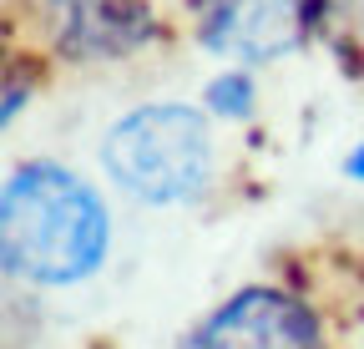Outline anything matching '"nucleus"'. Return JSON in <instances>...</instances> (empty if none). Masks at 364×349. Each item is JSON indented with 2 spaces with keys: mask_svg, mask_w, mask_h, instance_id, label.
<instances>
[{
  "mask_svg": "<svg viewBox=\"0 0 364 349\" xmlns=\"http://www.w3.org/2000/svg\"><path fill=\"white\" fill-rule=\"evenodd\" d=\"M193 349H324L309 304L279 289H248L228 299L193 334Z\"/></svg>",
  "mask_w": 364,
  "mask_h": 349,
  "instance_id": "obj_4",
  "label": "nucleus"
},
{
  "mask_svg": "<svg viewBox=\"0 0 364 349\" xmlns=\"http://www.w3.org/2000/svg\"><path fill=\"white\" fill-rule=\"evenodd\" d=\"M344 172H349V178H359V183H364V142H359V147H354V152L344 157Z\"/></svg>",
  "mask_w": 364,
  "mask_h": 349,
  "instance_id": "obj_9",
  "label": "nucleus"
},
{
  "mask_svg": "<svg viewBox=\"0 0 364 349\" xmlns=\"http://www.w3.org/2000/svg\"><path fill=\"white\" fill-rule=\"evenodd\" d=\"M107 208L66 167L31 162L0 188V269L31 284H76L107 258Z\"/></svg>",
  "mask_w": 364,
  "mask_h": 349,
  "instance_id": "obj_1",
  "label": "nucleus"
},
{
  "mask_svg": "<svg viewBox=\"0 0 364 349\" xmlns=\"http://www.w3.org/2000/svg\"><path fill=\"white\" fill-rule=\"evenodd\" d=\"M304 26L324 36L344 66L364 71V0H304Z\"/></svg>",
  "mask_w": 364,
  "mask_h": 349,
  "instance_id": "obj_6",
  "label": "nucleus"
},
{
  "mask_svg": "<svg viewBox=\"0 0 364 349\" xmlns=\"http://www.w3.org/2000/svg\"><path fill=\"white\" fill-rule=\"evenodd\" d=\"M56 41L76 56H117L147 36V21L136 6L122 0H51Z\"/></svg>",
  "mask_w": 364,
  "mask_h": 349,
  "instance_id": "obj_5",
  "label": "nucleus"
},
{
  "mask_svg": "<svg viewBox=\"0 0 364 349\" xmlns=\"http://www.w3.org/2000/svg\"><path fill=\"white\" fill-rule=\"evenodd\" d=\"M112 183L147 203L198 198L213 172V137L193 107H136L127 112L102 147Z\"/></svg>",
  "mask_w": 364,
  "mask_h": 349,
  "instance_id": "obj_2",
  "label": "nucleus"
},
{
  "mask_svg": "<svg viewBox=\"0 0 364 349\" xmlns=\"http://www.w3.org/2000/svg\"><path fill=\"white\" fill-rule=\"evenodd\" d=\"M203 46L238 61H268L304 41V0H188Z\"/></svg>",
  "mask_w": 364,
  "mask_h": 349,
  "instance_id": "obj_3",
  "label": "nucleus"
},
{
  "mask_svg": "<svg viewBox=\"0 0 364 349\" xmlns=\"http://www.w3.org/2000/svg\"><path fill=\"white\" fill-rule=\"evenodd\" d=\"M26 97H31V76H26L16 61L0 56V127H6V122L26 107Z\"/></svg>",
  "mask_w": 364,
  "mask_h": 349,
  "instance_id": "obj_7",
  "label": "nucleus"
},
{
  "mask_svg": "<svg viewBox=\"0 0 364 349\" xmlns=\"http://www.w3.org/2000/svg\"><path fill=\"white\" fill-rule=\"evenodd\" d=\"M243 97H248V86H243V81H218V86H213V107H223V112H228V107L243 112V107H248Z\"/></svg>",
  "mask_w": 364,
  "mask_h": 349,
  "instance_id": "obj_8",
  "label": "nucleus"
}]
</instances>
